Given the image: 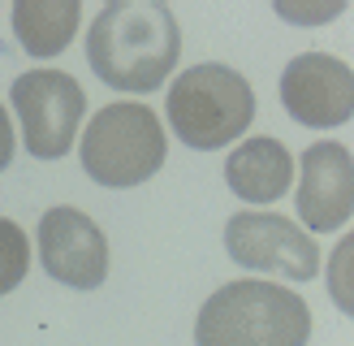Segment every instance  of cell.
<instances>
[{"mask_svg": "<svg viewBox=\"0 0 354 346\" xmlns=\"http://www.w3.org/2000/svg\"><path fill=\"white\" fill-rule=\"evenodd\" d=\"M354 212V161L342 143H311L303 152V182H298V217L311 234L342 230Z\"/></svg>", "mask_w": 354, "mask_h": 346, "instance_id": "obj_9", "label": "cell"}, {"mask_svg": "<svg viewBox=\"0 0 354 346\" xmlns=\"http://www.w3.org/2000/svg\"><path fill=\"white\" fill-rule=\"evenodd\" d=\"M225 182L242 203H272L290 190L294 182V156L277 138H246V143L229 156Z\"/></svg>", "mask_w": 354, "mask_h": 346, "instance_id": "obj_10", "label": "cell"}, {"mask_svg": "<svg viewBox=\"0 0 354 346\" xmlns=\"http://www.w3.org/2000/svg\"><path fill=\"white\" fill-rule=\"evenodd\" d=\"M39 260L44 273L74 290H95L109 277V238L78 208H52L39 221Z\"/></svg>", "mask_w": 354, "mask_h": 346, "instance_id": "obj_8", "label": "cell"}, {"mask_svg": "<svg viewBox=\"0 0 354 346\" xmlns=\"http://www.w3.org/2000/svg\"><path fill=\"white\" fill-rule=\"evenodd\" d=\"M9 100L17 109V121H22V138L30 156L57 161L69 152L86 113V95L74 78L61 74V69H30L13 82Z\"/></svg>", "mask_w": 354, "mask_h": 346, "instance_id": "obj_5", "label": "cell"}, {"mask_svg": "<svg viewBox=\"0 0 354 346\" xmlns=\"http://www.w3.org/2000/svg\"><path fill=\"white\" fill-rule=\"evenodd\" d=\"M311 307L277 282H229L199 307V346H307Z\"/></svg>", "mask_w": 354, "mask_h": 346, "instance_id": "obj_2", "label": "cell"}, {"mask_svg": "<svg viewBox=\"0 0 354 346\" xmlns=\"http://www.w3.org/2000/svg\"><path fill=\"white\" fill-rule=\"evenodd\" d=\"M82 17V0H17L13 30L30 57H57L69 48Z\"/></svg>", "mask_w": 354, "mask_h": 346, "instance_id": "obj_11", "label": "cell"}, {"mask_svg": "<svg viewBox=\"0 0 354 346\" xmlns=\"http://www.w3.org/2000/svg\"><path fill=\"white\" fill-rule=\"evenodd\" d=\"M165 152L169 143H165L160 117L134 100L100 109L91 117V126L82 130V169L100 186H113V190L147 182L165 165Z\"/></svg>", "mask_w": 354, "mask_h": 346, "instance_id": "obj_4", "label": "cell"}, {"mask_svg": "<svg viewBox=\"0 0 354 346\" xmlns=\"http://www.w3.org/2000/svg\"><path fill=\"white\" fill-rule=\"evenodd\" d=\"M255 91L229 65H190L173 78L169 91V126L194 152H216L251 126Z\"/></svg>", "mask_w": 354, "mask_h": 346, "instance_id": "obj_3", "label": "cell"}, {"mask_svg": "<svg viewBox=\"0 0 354 346\" xmlns=\"http://www.w3.org/2000/svg\"><path fill=\"white\" fill-rule=\"evenodd\" d=\"M30 268V238L22 234V225H13L9 217H0V294H9Z\"/></svg>", "mask_w": 354, "mask_h": 346, "instance_id": "obj_12", "label": "cell"}, {"mask_svg": "<svg viewBox=\"0 0 354 346\" xmlns=\"http://www.w3.org/2000/svg\"><path fill=\"white\" fill-rule=\"evenodd\" d=\"M328 294L346 316H354V234H346L337 242V251L328 255Z\"/></svg>", "mask_w": 354, "mask_h": 346, "instance_id": "obj_13", "label": "cell"}, {"mask_svg": "<svg viewBox=\"0 0 354 346\" xmlns=\"http://www.w3.org/2000/svg\"><path fill=\"white\" fill-rule=\"evenodd\" d=\"M9 161H13V126H9L5 104H0V169H9Z\"/></svg>", "mask_w": 354, "mask_h": 346, "instance_id": "obj_14", "label": "cell"}, {"mask_svg": "<svg viewBox=\"0 0 354 346\" xmlns=\"http://www.w3.org/2000/svg\"><path fill=\"white\" fill-rule=\"evenodd\" d=\"M225 251L246 273H277V277H290V282H311L320 273V247H315V238L277 212L229 217Z\"/></svg>", "mask_w": 354, "mask_h": 346, "instance_id": "obj_6", "label": "cell"}, {"mask_svg": "<svg viewBox=\"0 0 354 346\" xmlns=\"http://www.w3.org/2000/svg\"><path fill=\"white\" fill-rule=\"evenodd\" d=\"M182 30L160 0H113L86 30V61L117 91H156L177 65Z\"/></svg>", "mask_w": 354, "mask_h": 346, "instance_id": "obj_1", "label": "cell"}, {"mask_svg": "<svg viewBox=\"0 0 354 346\" xmlns=\"http://www.w3.org/2000/svg\"><path fill=\"white\" fill-rule=\"evenodd\" d=\"M281 104L303 126L337 130L354 117V69L328 52H303L281 74Z\"/></svg>", "mask_w": 354, "mask_h": 346, "instance_id": "obj_7", "label": "cell"}]
</instances>
